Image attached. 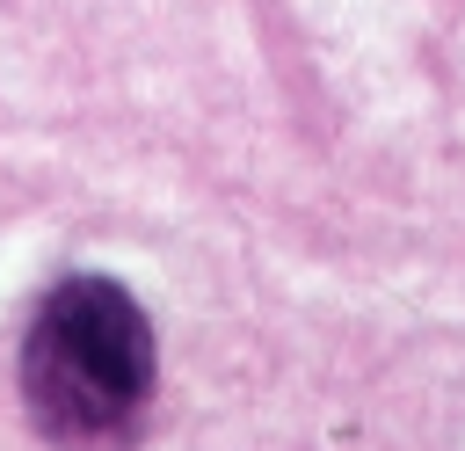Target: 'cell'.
Listing matches in <instances>:
<instances>
[{
	"mask_svg": "<svg viewBox=\"0 0 465 451\" xmlns=\"http://www.w3.org/2000/svg\"><path fill=\"white\" fill-rule=\"evenodd\" d=\"M22 400L51 444H109L153 400V320L116 276H58L22 335Z\"/></svg>",
	"mask_w": 465,
	"mask_h": 451,
	"instance_id": "cell-1",
	"label": "cell"
}]
</instances>
